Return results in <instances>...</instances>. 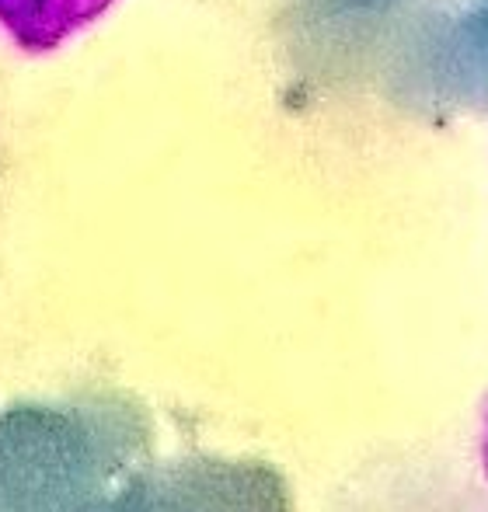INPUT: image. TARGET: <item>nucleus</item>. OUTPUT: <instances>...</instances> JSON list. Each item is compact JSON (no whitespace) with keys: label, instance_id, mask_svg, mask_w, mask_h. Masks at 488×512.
Masks as SVG:
<instances>
[{"label":"nucleus","instance_id":"obj_3","mask_svg":"<svg viewBox=\"0 0 488 512\" xmlns=\"http://www.w3.org/2000/svg\"><path fill=\"white\" fill-rule=\"evenodd\" d=\"M116 0H0V25L25 49H53L88 28Z\"/></svg>","mask_w":488,"mask_h":512},{"label":"nucleus","instance_id":"obj_1","mask_svg":"<svg viewBox=\"0 0 488 512\" xmlns=\"http://www.w3.org/2000/svg\"><path fill=\"white\" fill-rule=\"evenodd\" d=\"M122 429L81 408L14 405L0 415V512H109Z\"/></svg>","mask_w":488,"mask_h":512},{"label":"nucleus","instance_id":"obj_2","mask_svg":"<svg viewBox=\"0 0 488 512\" xmlns=\"http://www.w3.org/2000/svg\"><path fill=\"white\" fill-rule=\"evenodd\" d=\"M109 512H286V495L262 464L182 460L126 481Z\"/></svg>","mask_w":488,"mask_h":512},{"label":"nucleus","instance_id":"obj_4","mask_svg":"<svg viewBox=\"0 0 488 512\" xmlns=\"http://www.w3.org/2000/svg\"><path fill=\"white\" fill-rule=\"evenodd\" d=\"M485 471H488V429H485Z\"/></svg>","mask_w":488,"mask_h":512}]
</instances>
